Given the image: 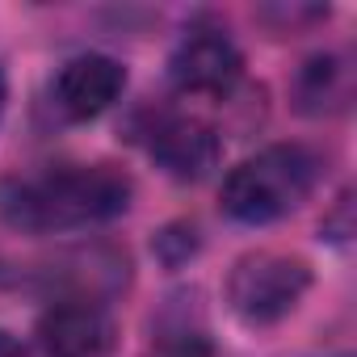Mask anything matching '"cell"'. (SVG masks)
Wrapping results in <instances>:
<instances>
[{"instance_id": "obj_1", "label": "cell", "mask_w": 357, "mask_h": 357, "mask_svg": "<svg viewBox=\"0 0 357 357\" xmlns=\"http://www.w3.org/2000/svg\"><path fill=\"white\" fill-rule=\"evenodd\" d=\"M130 194L118 164H47L0 181V223L26 236L84 231L126 215Z\"/></svg>"}, {"instance_id": "obj_4", "label": "cell", "mask_w": 357, "mask_h": 357, "mask_svg": "<svg viewBox=\"0 0 357 357\" xmlns=\"http://www.w3.org/2000/svg\"><path fill=\"white\" fill-rule=\"evenodd\" d=\"M244 76V55L223 26L198 22L168 55V84L181 97H227Z\"/></svg>"}, {"instance_id": "obj_9", "label": "cell", "mask_w": 357, "mask_h": 357, "mask_svg": "<svg viewBox=\"0 0 357 357\" xmlns=\"http://www.w3.org/2000/svg\"><path fill=\"white\" fill-rule=\"evenodd\" d=\"M155 252H160L168 265H181L185 257L198 252V231H194V227H168V231L155 236Z\"/></svg>"}, {"instance_id": "obj_3", "label": "cell", "mask_w": 357, "mask_h": 357, "mask_svg": "<svg viewBox=\"0 0 357 357\" xmlns=\"http://www.w3.org/2000/svg\"><path fill=\"white\" fill-rule=\"evenodd\" d=\"M307 286H311L307 261L286 252H248L227 273V303L244 324L265 328L290 315L303 303Z\"/></svg>"}, {"instance_id": "obj_5", "label": "cell", "mask_w": 357, "mask_h": 357, "mask_svg": "<svg viewBox=\"0 0 357 357\" xmlns=\"http://www.w3.org/2000/svg\"><path fill=\"white\" fill-rule=\"evenodd\" d=\"M139 143L176 181H198L219 164V135L206 122L176 109H151L139 122Z\"/></svg>"}, {"instance_id": "obj_2", "label": "cell", "mask_w": 357, "mask_h": 357, "mask_svg": "<svg viewBox=\"0 0 357 357\" xmlns=\"http://www.w3.org/2000/svg\"><path fill=\"white\" fill-rule=\"evenodd\" d=\"M319 181V160L298 147V143H273L261 147L257 155L240 160L227 176H223V211L236 223L261 227V223H278L290 211H298L311 190Z\"/></svg>"}, {"instance_id": "obj_7", "label": "cell", "mask_w": 357, "mask_h": 357, "mask_svg": "<svg viewBox=\"0 0 357 357\" xmlns=\"http://www.w3.org/2000/svg\"><path fill=\"white\" fill-rule=\"evenodd\" d=\"M38 344L47 357H105L114 344V319L101 298L63 294L43 311Z\"/></svg>"}, {"instance_id": "obj_11", "label": "cell", "mask_w": 357, "mask_h": 357, "mask_svg": "<svg viewBox=\"0 0 357 357\" xmlns=\"http://www.w3.org/2000/svg\"><path fill=\"white\" fill-rule=\"evenodd\" d=\"M5 101H9V80H5V72H0V118H5Z\"/></svg>"}, {"instance_id": "obj_6", "label": "cell", "mask_w": 357, "mask_h": 357, "mask_svg": "<svg viewBox=\"0 0 357 357\" xmlns=\"http://www.w3.org/2000/svg\"><path fill=\"white\" fill-rule=\"evenodd\" d=\"M122 93H126V68L114 55H97V51L68 59L51 80V105L68 122L101 118Z\"/></svg>"}, {"instance_id": "obj_8", "label": "cell", "mask_w": 357, "mask_h": 357, "mask_svg": "<svg viewBox=\"0 0 357 357\" xmlns=\"http://www.w3.org/2000/svg\"><path fill=\"white\" fill-rule=\"evenodd\" d=\"M294 101H298V109L311 114V118L349 109V101H353V63H349L344 55H336V51L311 55V59L298 68Z\"/></svg>"}, {"instance_id": "obj_10", "label": "cell", "mask_w": 357, "mask_h": 357, "mask_svg": "<svg viewBox=\"0 0 357 357\" xmlns=\"http://www.w3.org/2000/svg\"><path fill=\"white\" fill-rule=\"evenodd\" d=\"M0 357H22V340L5 328H0Z\"/></svg>"}]
</instances>
